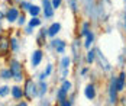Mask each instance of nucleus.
I'll return each mask as SVG.
<instances>
[{
    "mask_svg": "<svg viewBox=\"0 0 126 106\" xmlns=\"http://www.w3.org/2000/svg\"><path fill=\"white\" fill-rule=\"evenodd\" d=\"M38 94L36 92V86H35V83H33V80H26L25 83V90H23V96H26L29 100H32L35 96Z\"/></svg>",
    "mask_w": 126,
    "mask_h": 106,
    "instance_id": "nucleus-1",
    "label": "nucleus"
},
{
    "mask_svg": "<svg viewBox=\"0 0 126 106\" xmlns=\"http://www.w3.org/2000/svg\"><path fill=\"white\" fill-rule=\"evenodd\" d=\"M10 71H12V77L16 81H20L23 79V76H22V66L17 61H15V60L10 63Z\"/></svg>",
    "mask_w": 126,
    "mask_h": 106,
    "instance_id": "nucleus-2",
    "label": "nucleus"
},
{
    "mask_svg": "<svg viewBox=\"0 0 126 106\" xmlns=\"http://www.w3.org/2000/svg\"><path fill=\"white\" fill-rule=\"evenodd\" d=\"M116 93H117V87H116V79L112 80V83H110V89H109V102L113 105L116 103V100H117V96H116Z\"/></svg>",
    "mask_w": 126,
    "mask_h": 106,
    "instance_id": "nucleus-3",
    "label": "nucleus"
},
{
    "mask_svg": "<svg viewBox=\"0 0 126 106\" xmlns=\"http://www.w3.org/2000/svg\"><path fill=\"white\" fill-rule=\"evenodd\" d=\"M10 48V41L7 36H0V55H6Z\"/></svg>",
    "mask_w": 126,
    "mask_h": 106,
    "instance_id": "nucleus-4",
    "label": "nucleus"
},
{
    "mask_svg": "<svg viewBox=\"0 0 126 106\" xmlns=\"http://www.w3.org/2000/svg\"><path fill=\"white\" fill-rule=\"evenodd\" d=\"M96 55L99 57V63L101 64L100 67L103 68V70H104V71H109V70L112 68V67H110V63H109V61L106 60V57H104V55L101 54V51H100V50H96Z\"/></svg>",
    "mask_w": 126,
    "mask_h": 106,
    "instance_id": "nucleus-5",
    "label": "nucleus"
},
{
    "mask_svg": "<svg viewBox=\"0 0 126 106\" xmlns=\"http://www.w3.org/2000/svg\"><path fill=\"white\" fill-rule=\"evenodd\" d=\"M42 3H44V13H45V18H52V15H54L52 3H51L49 0H42Z\"/></svg>",
    "mask_w": 126,
    "mask_h": 106,
    "instance_id": "nucleus-6",
    "label": "nucleus"
},
{
    "mask_svg": "<svg viewBox=\"0 0 126 106\" xmlns=\"http://www.w3.org/2000/svg\"><path fill=\"white\" fill-rule=\"evenodd\" d=\"M41 60H42V51H41V50H36L35 53L32 54L31 63H32V66H33V67H38L39 63H41Z\"/></svg>",
    "mask_w": 126,
    "mask_h": 106,
    "instance_id": "nucleus-7",
    "label": "nucleus"
},
{
    "mask_svg": "<svg viewBox=\"0 0 126 106\" xmlns=\"http://www.w3.org/2000/svg\"><path fill=\"white\" fill-rule=\"evenodd\" d=\"M52 47L57 50V53H60V54H63L65 51V42L61 39H54L52 41Z\"/></svg>",
    "mask_w": 126,
    "mask_h": 106,
    "instance_id": "nucleus-8",
    "label": "nucleus"
},
{
    "mask_svg": "<svg viewBox=\"0 0 126 106\" xmlns=\"http://www.w3.org/2000/svg\"><path fill=\"white\" fill-rule=\"evenodd\" d=\"M84 94H86V97H87L88 100H93L96 97V89H94V86L88 84L87 87L84 89Z\"/></svg>",
    "mask_w": 126,
    "mask_h": 106,
    "instance_id": "nucleus-9",
    "label": "nucleus"
},
{
    "mask_svg": "<svg viewBox=\"0 0 126 106\" xmlns=\"http://www.w3.org/2000/svg\"><path fill=\"white\" fill-rule=\"evenodd\" d=\"M6 18H7V20H9V22H15L16 19H19V12H17V9H15V7H10V9L7 10V15H6Z\"/></svg>",
    "mask_w": 126,
    "mask_h": 106,
    "instance_id": "nucleus-10",
    "label": "nucleus"
},
{
    "mask_svg": "<svg viewBox=\"0 0 126 106\" xmlns=\"http://www.w3.org/2000/svg\"><path fill=\"white\" fill-rule=\"evenodd\" d=\"M70 63H71V60H70L68 57H64L63 60H61V68H63V79H64V77H67V74H68V67H70Z\"/></svg>",
    "mask_w": 126,
    "mask_h": 106,
    "instance_id": "nucleus-11",
    "label": "nucleus"
},
{
    "mask_svg": "<svg viewBox=\"0 0 126 106\" xmlns=\"http://www.w3.org/2000/svg\"><path fill=\"white\" fill-rule=\"evenodd\" d=\"M125 80H126V74L125 73H120V76L116 79V87H117V92H122L123 87H125Z\"/></svg>",
    "mask_w": 126,
    "mask_h": 106,
    "instance_id": "nucleus-12",
    "label": "nucleus"
},
{
    "mask_svg": "<svg viewBox=\"0 0 126 106\" xmlns=\"http://www.w3.org/2000/svg\"><path fill=\"white\" fill-rule=\"evenodd\" d=\"M60 29H61V25H60V23H52L49 26V29H48V35H49V36H55V35L60 32Z\"/></svg>",
    "mask_w": 126,
    "mask_h": 106,
    "instance_id": "nucleus-13",
    "label": "nucleus"
},
{
    "mask_svg": "<svg viewBox=\"0 0 126 106\" xmlns=\"http://www.w3.org/2000/svg\"><path fill=\"white\" fill-rule=\"evenodd\" d=\"M12 96L15 97V99H22V96H23V90H22L20 87L15 86V87H12Z\"/></svg>",
    "mask_w": 126,
    "mask_h": 106,
    "instance_id": "nucleus-14",
    "label": "nucleus"
},
{
    "mask_svg": "<svg viewBox=\"0 0 126 106\" xmlns=\"http://www.w3.org/2000/svg\"><path fill=\"white\" fill-rule=\"evenodd\" d=\"M48 35V29H41V32H39V36H38V44L39 45H42L45 41H44V38Z\"/></svg>",
    "mask_w": 126,
    "mask_h": 106,
    "instance_id": "nucleus-15",
    "label": "nucleus"
},
{
    "mask_svg": "<svg viewBox=\"0 0 126 106\" xmlns=\"http://www.w3.org/2000/svg\"><path fill=\"white\" fill-rule=\"evenodd\" d=\"M86 36H87V39H86V42H84V45H86V48H90L91 44H93V41H94V35H93L91 32H88Z\"/></svg>",
    "mask_w": 126,
    "mask_h": 106,
    "instance_id": "nucleus-16",
    "label": "nucleus"
},
{
    "mask_svg": "<svg viewBox=\"0 0 126 106\" xmlns=\"http://www.w3.org/2000/svg\"><path fill=\"white\" fill-rule=\"evenodd\" d=\"M67 93L68 92H65L63 87H61V89L57 92V99H58V100H64V99H67Z\"/></svg>",
    "mask_w": 126,
    "mask_h": 106,
    "instance_id": "nucleus-17",
    "label": "nucleus"
},
{
    "mask_svg": "<svg viewBox=\"0 0 126 106\" xmlns=\"http://www.w3.org/2000/svg\"><path fill=\"white\" fill-rule=\"evenodd\" d=\"M94 57H96V51H94V50H90L87 53V63L88 64H91V63L94 61Z\"/></svg>",
    "mask_w": 126,
    "mask_h": 106,
    "instance_id": "nucleus-18",
    "label": "nucleus"
},
{
    "mask_svg": "<svg viewBox=\"0 0 126 106\" xmlns=\"http://www.w3.org/2000/svg\"><path fill=\"white\" fill-rule=\"evenodd\" d=\"M73 53H74V60L78 61V41H74L73 44Z\"/></svg>",
    "mask_w": 126,
    "mask_h": 106,
    "instance_id": "nucleus-19",
    "label": "nucleus"
},
{
    "mask_svg": "<svg viewBox=\"0 0 126 106\" xmlns=\"http://www.w3.org/2000/svg\"><path fill=\"white\" fill-rule=\"evenodd\" d=\"M10 77H12V71H10V68H9V70H1V79L7 80V79H10Z\"/></svg>",
    "mask_w": 126,
    "mask_h": 106,
    "instance_id": "nucleus-20",
    "label": "nucleus"
},
{
    "mask_svg": "<svg viewBox=\"0 0 126 106\" xmlns=\"http://www.w3.org/2000/svg\"><path fill=\"white\" fill-rule=\"evenodd\" d=\"M10 92V89L7 87V86H3V87H0V97H4V96H7V93Z\"/></svg>",
    "mask_w": 126,
    "mask_h": 106,
    "instance_id": "nucleus-21",
    "label": "nucleus"
},
{
    "mask_svg": "<svg viewBox=\"0 0 126 106\" xmlns=\"http://www.w3.org/2000/svg\"><path fill=\"white\" fill-rule=\"evenodd\" d=\"M29 13L32 15V16H38L39 7H38V6H31V7H29Z\"/></svg>",
    "mask_w": 126,
    "mask_h": 106,
    "instance_id": "nucleus-22",
    "label": "nucleus"
},
{
    "mask_svg": "<svg viewBox=\"0 0 126 106\" xmlns=\"http://www.w3.org/2000/svg\"><path fill=\"white\" fill-rule=\"evenodd\" d=\"M29 25H31L32 28H33V26H38V25H41V20H39L38 18L35 16L33 19H31V22H29Z\"/></svg>",
    "mask_w": 126,
    "mask_h": 106,
    "instance_id": "nucleus-23",
    "label": "nucleus"
},
{
    "mask_svg": "<svg viewBox=\"0 0 126 106\" xmlns=\"http://www.w3.org/2000/svg\"><path fill=\"white\" fill-rule=\"evenodd\" d=\"M71 87H73V84H71L70 81H64V83H63V89L65 90V92H70V90H71Z\"/></svg>",
    "mask_w": 126,
    "mask_h": 106,
    "instance_id": "nucleus-24",
    "label": "nucleus"
},
{
    "mask_svg": "<svg viewBox=\"0 0 126 106\" xmlns=\"http://www.w3.org/2000/svg\"><path fill=\"white\" fill-rule=\"evenodd\" d=\"M88 32H90V31H88V23L86 22V23L83 25V31H81V35H83V36H86Z\"/></svg>",
    "mask_w": 126,
    "mask_h": 106,
    "instance_id": "nucleus-25",
    "label": "nucleus"
},
{
    "mask_svg": "<svg viewBox=\"0 0 126 106\" xmlns=\"http://www.w3.org/2000/svg\"><path fill=\"white\" fill-rule=\"evenodd\" d=\"M45 92H47V84L42 81V83H41V86H39V94H44Z\"/></svg>",
    "mask_w": 126,
    "mask_h": 106,
    "instance_id": "nucleus-26",
    "label": "nucleus"
},
{
    "mask_svg": "<svg viewBox=\"0 0 126 106\" xmlns=\"http://www.w3.org/2000/svg\"><path fill=\"white\" fill-rule=\"evenodd\" d=\"M70 6L73 12H77V0H70Z\"/></svg>",
    "mask_w": 126,
    "mask_h": 106,
    "instance_id": "nucleus-27",
    "label": "nucleus"
},
{
    "mask_svg": "<svg viewBox=\"0 0 126 106\" xmlns=\"http://www.w3.org/2000/svg\"><path fill=\"white\" fill-rule=\"evenodd\" d=\"M10 45H12V50H13V51H17L19 45H17V41H16V39H12V41H10Z\"/></svg>",
    "mask_w": 126,
    "mask_h": 106,
    "instance_id": "nucleus-28",
    "label": "nucleus"
},
{
    "mask_svg": "<svg viewBox=\"0 0 126 106\" xmlns=\"http://www.w3.org/2000/svg\"><path fill=\"white\" fill-rule=\"evenodd\" d=\"M51 3H52V7H54V9H58V7L61 6V0H52Z\"/></svg>",
    "mask_w": 126,
    "mask_h": 106,
    "instance_id": "nucleus-29",
    "label": "nucleus"
},
{
    "mask_svg": "<svg viewBox=\"0 0 126 106\" xmlns=\"http://www.w3.org/2000/svg\"><path fill=\"white\" fill-rule=\"evenodd\" d=\"M60 103L63 106H70V105H73V102H68L67 99H64V100H60Z\"/></svg>",
    "mask_w": 126,
    "mask_h": 106,
    "instance_id": "nucleus-30",
    "label": "nucleus"
},
{
    "mask_svg": "<svg viewBox=\"0 0 126 106\" xmlns=\"http://www.w3.org/2000/svg\"><path fill=\"white\" fill-rule=\"evenodd\" d=\"M51 71H52V66H48L47 67V71H45V76H47V77L51 74Z\"/></svg>",
    "mask_w": 126,
    "mask_h": 106,
    "instance_id": "nucleus-31",
    "label": "nucleus"
},
{
    "mask_svg": "<svg viewBox=\"0 0 126 106\" xmlns=\"http://www.w3.org/2000/svg\"><path fill=\"white\" fill-rule=\"evenodd\" d=\"M20 6H22L23 9H26V10H29V7H31V4H29V3H25V1H23V3H22Z\"/></svg>",
    "mask_w": 126,
    "mask_h": 106,
    "instance_id": "nucleus-32",
    "label": "nucleus"
},
{
    "mask_svg": "<svg viewBox=\"0 0 126 106\" xmlns=\"http://www.w3.org/2000/svg\"><path fill=\"white\" fill-rule=\"evenodd\" d=\"M17 23H19V25H23V23H25V16H22V18H19V20H17Z\"/></svg>",
    "mask_w": 126,
    "mask_h": 106,
    "instance_id": "nucleus-33",
    "label": "nucleus"
},
{
    "mask_svg": "<svg viewBox=\"0 0 126 106\" xmlns=\"http://www.w3.org/2000/svg\"><path fill=\"white\" fill-rule=\"evenodd\" d=\"M31 32H32V26L29 25V26L26 28V34H31Z\"/></svg>",
    "mask_w": 126,
    "mask_h": 106,
    "instance_id": "nucleus-34",
    "label": "nucleus"
},
{
    "mask_svg": "<svg viewBox=\"0 0 126 106\" xmlns=\"http://www.w3.org/2000/svg\"><path fill=\"white\" fill-rule=\"evenodd\" d=\"M86 73H87V68H83V70H81V74H83V76H84V74H86Z\"/></svg>",
    "mask_w": 126,
    "mask_h": 106,
    "instance_id": "nucleus-35",
    "label": "nucleus"
},
{
    "mask_svg": "<svg viewBox=\"0 0 126 106\" xmlns=\"http://www.w3.org/2000/svg\"><path fill=\"white\" fill-rule=\"evenodd\" d=\"M125 29H126V15H125Z\"/></svg>",
    "mask_w": 126,
    "mask_h": 106,
    "instance_id": "nucleus-36",
    "label": "nucleus"
},
{
    "mask_svg": "<svg viewBox=\"0 0 126 106\" xmlns=\"http://www.w3.org/2000/svg\"><path fill=\"white\" fill-rule=\"evenodd\" d=\"M1 18H3V13H1V12H0V19H1Z\"/></svg>",
    "mask_w": 126,
    "mask_h": 106,
    "instance_id": "nucleus-37",
    "label": "nucleus"
}]
</instances>
